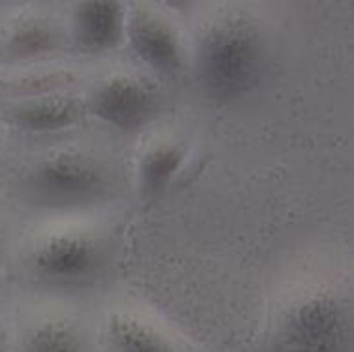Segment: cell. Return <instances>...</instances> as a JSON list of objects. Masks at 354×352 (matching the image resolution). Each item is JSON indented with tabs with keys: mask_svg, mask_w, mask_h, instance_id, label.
<instances>
[{
	"mask_svg": "<svg viewBox=\"0 0 354 352\" xmlns=\"http://www.w3.org/2000/svg\"><path fill=\"white\" fill-rule=\"evenodd\" d=\"M53 30L49 28L46 21L35 19V17L19 21L12 30V36H10V49L19 57L41 55L49 49H53Z\"/></svg>",
	"mask_w": 354,
	"mask_h": 352,
	"instance_id": "obj_12",
	"label": "cell"
},
{
	"mask_svg": "<svg viewBox=\"0 0 354 352\" xmlns=\"http://www.w3.org/2000/svg\"><path fill=\"white\" fill-rule=\"evenodd\" d=\"M10 119L25 132H57L74 127L82 119V106L64 96H44L14 106Z\"/></svg>",
	"mask_w": 354,
	"mask_h": 352,
	"instance_id": "obj_8",
	"label": "cell"
},
{
	"mask_svg": "<svg viewBox=\"0 0 354 352\" xmlns=\"http://www.w3.org/2000/svg\"><path fill=\"white\" fill-rule=\"evenodd\" d=\"M130 44L147 66L162 74H174L185 62L179 36L162 15L138 6L130 17Z\"/></svg>",
	"mask_w": 354,
	"mask_h": 352,
	"instance_id": "obj_6",
	"label": "cell"
},
{
	"mask_svg": "<svg viewBox=\"0 0 354 352\" xmlns=\"http://www.w3.org/2000/svg\"><path fill=\"white\" fill-rule=\"evenodd\" d=\"M0 352H4V339H2V333H0Z\"/></svg>",
	"mask_w": 354,
	"mask_h": 352,
	"instance_id": "obj_13",
	"label": "cell"
},
{
	"mask_svg": "<svg viewBox=\"0 0 354 352\" xmlns=\"http://www.w3.org/2000/svg\"><path fill=\"white\" fill-rule=\"evenodd\" d=\"M36 275L49 283L68 285L93 277L102 266V251L91 236L62 232L44 239L30 257Z\"/></svg>",
	"mask_w": 354,
	"mask_h": 352,
	"instance_id": "obj_4",
	"label": "cell"
},
{
	"mask_svg": "<svg viewBox=\"0 0 354 352\" xmlns=\"http://www.w3.org/2000/svg\"><path fill=\"white\" fill-rule=\"evenodd\" d=\"M353 320L343 299L315 290L286 307L275 324L273 352H351Z\"/></svg>",
	"mask_w": 354,
	"mask_h": 352,
	"instance_id": "obj_2",
	"label": "cell"
},
{
	"mask_svg": "<svg viewBox=\"0 0 354 352\" xmlns=\"http://www.w3.org/2000/svg\"><path fill=\"white\" fill-rule=\"evenodd\" d=\"M185 151L181 145L171 142L155 143L145 151L140 160V185L143 194H158L170 187L174 177L183 166Z\"/></svg>",
	"mask_w": 354,
	"mask_h": 352,
	"instance_id": "obj_10",
	"label": "cell"
},
{
	"mask_svg": "<svg viewBox=\"0 0 354 352\" xmlns=\"http://www.w3.org/2000/svg\"><path fill=\"white\" fill-rule=\"evenodd\" d=\"M25 352H83L82 339L68 322L44 320L28 332Z\"/></svg>",
	"mask_w": 354,
	"mask_h": 352,
	"instance_id": "obj_11",
	"label": "cell"
},
{
	"mask_svg": "<svg viewBox=\"0 0 354 352\" xmlns=\"http://www.w3.org/2000/svg\"><path fill=\"white\" fill-rule=\"evenodd\" d=\"M264 70V34L247 15H221L200 36L198 82L213 102L232 104L245 98L257 89Z\"/></svg>",
	"mask_w": 354,
	"mask_h": 352,
	"instance_id": "obj_1",
	"label": "cell"
},
{
	"mask_svg": "<svg viewBox=\"0 0 354 352\" xmlns=\"http://www.w3.org/2000/svg\"><path fill=\"white\" fill-rule=\"evenodd\" d=\"M106 339L111 352H179L158 328L132 315H113L106 324Z\"/></svg>",
	"mask_w": 354,
	"mask_h": 352,
	"instance_id": "obj_9",
	"label": "cell"
},
{
	"mask_svg": "<svg viewBox=\"0 0 354 352\" xmlns=\"http://www.w3.org/2000/svg\"><path fill=\"white\" fill-rule=\"evenodd\" d=\"M124 30V10L117 2H83L74 12L77 44L91 53H106L119 46Z\"/></svg>",
	"mask_w": 354,
	"mask_h": 352,
	"instance_id": "obj_7",
	"label": "cell"
},
{
	"mask_svg": "<svg viewBox=\"0 0 354 352\" xmlns=\"http://www.w3.org/2000/svg\"><path fill=\"white\" fill-rule=\"evenodd\" d=\"M157 98L147 85L136 77L113 75L100 83L93 96L95 115L119 130L142 129L155 113Z\"/></svg>",
	"mask_w": 354,
	"mask_h": 352,
	"instance_id": "obj_5",
	"label": "cell"
},
{
	"mask_svg": "<svg viewBox=\"0 0 354 352\" xmlns=\"http://www.w3.org/2000/svg\"><path fill=\"white\" fill-rule=\"evenodd\" d=\"M30 185L49 202L82 203L102 194L106 172L93 156L62 151L40 160L32 169Z\"/></svg>",
	"mask_w": 354,
	"mask_h": 352,
	"instance_id": "obj_3",
	"label": "cell"
}]
</instances>
